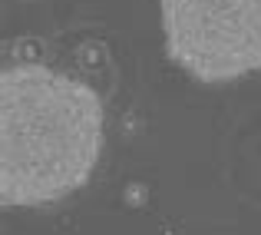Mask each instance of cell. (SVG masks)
<instances>
[{
	"label": "cell",
	"instance_id": "obj_2",
	"mask_svg": "<svg viewBox=\"0 0 261 235\" xmlns=\"http://www.w3.org/2000/svg\"><path fill=\"white\" fill-rule=\"evenodd\" d=\"M166 53L202 83L261 70V0H162Z\"/></svg>",
	"mask_w": 261,
	"mask_h": 235
},
{
	"label": "cell",
	"instance_id": "obj_1",
	"mask_svg": "<svg viewBox=\"0 0 261 235\" xmlns=\"http://www.w3.org/2000/svg\"><path fill=\"white\" fill-rule=\"evenodd\" d=\"M106 116L93 86L43 63L0 73V202H60L93 176Z\"/></svg>",
	"mask_w": 261,
	"mask_h": 235
}]
</instances>
